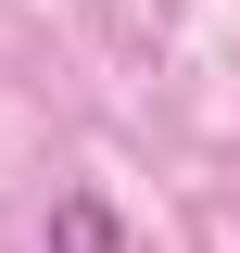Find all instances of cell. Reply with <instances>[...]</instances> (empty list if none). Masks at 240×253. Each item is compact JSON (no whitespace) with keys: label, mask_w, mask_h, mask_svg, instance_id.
I'll return each instance as SVG.
<instances>
[{"label":"cell","mask_w":240,"mask_h":253,"mask_svg":"<svg viewBox=\"0 0 240 253\" xmlns=\"http://www.w3.org/2000/svg\"><path fill=\"white\" fill-rule=\"evenodd\" d=\"M51 241H63V253H126V241H114V215H101V203H63V215H51Z\"/></svg>","instance_id":"obj_1"}]
</instances>
